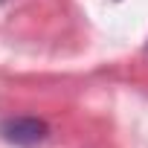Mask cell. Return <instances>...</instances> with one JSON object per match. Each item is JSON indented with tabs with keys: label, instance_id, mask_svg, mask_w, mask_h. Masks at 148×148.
I'll use <instances>...</instances> for the list:
<instances>
[{
	"label": "cell",
	"instance_id": "cell-1",
	"mask_svg": "<svg viewBox=\"0 0 148 148\" xmlns=\"http://www.w3.org/2000/svg\"><path fill=\"white\" fill-rule=\"evenodd\" d=\"M49 128L44 119H35V116H9L0 122V136L12 145H21V148H35L47 139Z\"/></svg>",
	"mask_w": 148,
	"mask_h": 148
}]
</instances>
